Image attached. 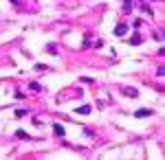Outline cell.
Masks as SVG:
<instances>
[{
  "instance_id": "cell-1",
  "label": "cell",
  "mask_w": 165,
  "mask_h": 160,
  "mask_svg": "<svg viewBox=\"0 0 165 160\" xmlns=\"http://www.w3.org/2000/svg\"><path fill=\"white\" fill-rule=\"evenodd\" d=\"M150 114H154V112H152V110H136V112H134V116L136 119H145V116H150Z\"/></svg>"
},
{
  "instance_id": "cell-2",
  "label": "cell",
  "mask_w": 165,
  "mask_h": 160,
  "mask_svg": "<svg viewBox=\"0 0 165 160\" xmlns=\"http://www.w3.org/2000/svg\"><path fill=\"white\" fill-rule=\"evenodd\" d=\"M128 33V26L126 24H117L115 26V35H126Z\"/></svg>"
},
{
  "instance_id": "cell-3",
  "label": "cell",
  "mask_w": 165,
  "mask_h": 160,
  "mask_svg": "<svg viewBox=\"0 0 165 160\" xmlns=\"http://www.w3.org/2000/svg\"><path fill=\"white\" fill-rule=\"evenodd\" d=\"M123 90V95H128V97H139V90L136 88H121Z\"/></svg>"
},
{
  "instance_id": "cell-4",
  "label": "cell",
  "mask_w": 165,
  "mask_h": 160,
  "mask_svg": "<svg viewBox=\"0 0 165 160\" xmlns=\"http://www.w3.org/2000/svg\"><path fill=\"white\" fill-rule=\"evenodd\" d=\"M123 13H132V0H126V2H123Z\"/></svg>"
},
{
  "instance_id": "cell-5",
  "label": "cell",
  "mask_w": 165,
  "mask_h": 160,
  "mask_svg": "<svg viewBox=\"0 0 165 160\" xmlns=\"http://www.w3.org/2000/svg\"><path fill=\"white\" fill-rule=\"evenodd\" d=\"M88 112H90V105H82L75 110V114H88Z\"/></svg>"
},
{
  "instance_id": "cell-6",
  "label": "cell",
  "mask_w": 165,
  "mask_h": 160,
  "mask_svg": "<svg viewBox=\"0 0 165 160\" xmlns=\"http://www.w3.org/2000/svg\"><path fill=\"white\" fill-rule=\"evenodd\" d=\"M53 129H55V134H57V136H64V127H62L60 123H55V125H53Z\"/></svg>"
},
{
  "instance_id": "cell-7",
  "label": "cell",
  "mask_w": 165,
  "mask_h": 160,
  "mask_svg": "<svg viewBox=\"0 0 165 160\" xmlns=\"http://www.w3.org/2000/svg\"><path fill=\"white\" fill-rule=\"evenodd\" d=\"M29 88H31L33 92H40V90H42V86H40V84H35V81H33V84H29Z\"/></svg>"
},
{
  "instance_id": "cell-8",
  "label": "cell",
  "mask_w": 165,
  "mask_h": 160,
  "mask_svg": "<svg viewBox=\"0 0 165 160\" xmlns=\"http://www.w3.org/2000/svg\"><path fill=\"white\" fill-rule=\"evenodd\" d=\"M130 44H141V35H139V33H134V35H132V40H130Z\"/></svg>"
},
{
  "instance_id": "cell-9",
  "label": "cell",
  "mask_w": 165,
  "mask_h": 160,
  "mask_svg": "<svg viewBox=\"0 0 165 160\" xmlns=\"http://www.w3.org/2000/svg\"><path fill=\"white\" fill-rule=\"evenodd\" d=\"M15 134H18V138H29V134H27L24 129H18V132H15Z\"/></svg>"
},
{
  "instance_id": "cell-10",
  "label": "cell",
  "mask_w": 165,
  "mask_h": 160,
  "mask_svg": "<svg viewBox=\"0 0 165 160\" xmlns=\"http://www.w3.org/2000/svg\"><path fill=\"white\" fill-rule=\"evenodd\" d=\"M24 114H29V112H27V110H15V116H18V119L24 116Z\"/></svg>"
}]
</instances>
